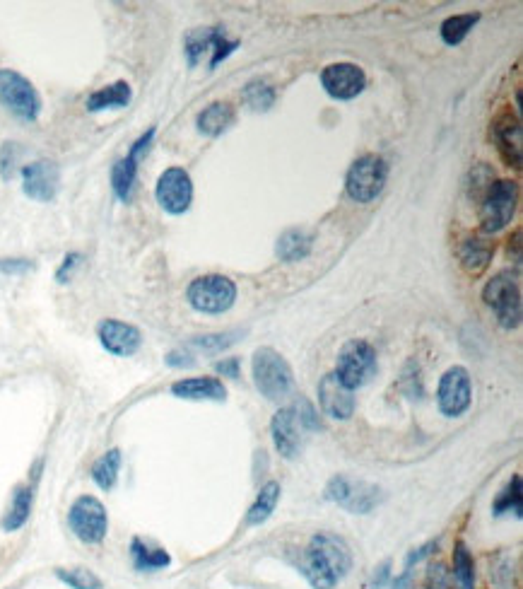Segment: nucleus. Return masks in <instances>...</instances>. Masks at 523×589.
Listing matches in <instances>:
<instances>
[{
    "label": "nucleus",
    "mask_w": 523,
    "mask_h": 589,
    "mask_svg": "<svg viewBox=\"0 0 523 589\" xmlns=\"http://www.w3.org/2000/svg\"><path fill=\"white\" fill-rule=\"evenodd\" d=\"M352 553L336 534H316L304 551L302 573L314 589H333L350 573Z\"/></svg>",
    "instance_id": "f257e3e1"
},
{
    "label": "nucleus",
    "mask_w": 523,
    "mask_h": 589,
    "mask_svg": "<svg viewBox=\"0 0 523 589\" xmlns=\"http://www.w3.org/2000/svg\"><path fill=\"white\" fill-rule=\"evenodd\" d=\"M254 382L256 389L270 401L287 399L295 387V375L285 358L273 348H258L254 353Z\"/></svg>",
    "instance_id": "f03ea898"
},
{
    "label": "nucleus",
    "mask_w": 523,
    "mask_h": 589,
    "mask_svg": "<svg viewBox=\"0 0 523 589\" xmlns=\"http://www.w3.org/2000/svg\"><path fill=\"white\" fill-rule=\"evenodd\" d=\"M483 300L497 314V322L502 329H516L521 324V288L519 278L511 271L497 273L485 285Z\"/></svg>",
    "instance_id": "7ed1b4c3"
},
{
    "label": "nucleus",
    "mask_w": 523,
    "mask_h": 589,
    "mask_svg": "<svg viewBox=\"0 0 523 589\" xmlns=\"http://www.w3.org/2000/svg\"><path fill=\"white\" fill-rule=\"evenodd\" d=\"M68 527L82 544H102L109 532L107 507L94 495H80L68 512Z\"/></svg>",
    "instance_id": "20e7f679"
},
{
    "label": "nucleus",
    "mask_w": 523,
    "mask_h": 589,
    "mask_svg": "<svg viewBox=\"0 0 523 589\" xmlns=\"http://www.w3.org/2000/svg\"><path fill=\"white\" fill-rule=\"evenodd\" d=\"M516 201H519V186L509 179L492 182L487 194L480 201V225L487 235L504 230L511 223L516 213Z\"/></svg>",
    "instance_id": "39448f33"
},
{
    "label": "nucleus",
    "mask_w": 523,
    "mask_h": 589,
    "mask_svg": "<svg viewBox=\"0 0 523 589\" xmlns=\"http://www.w3.org/2000/svg\"><path fill=\"white\" fill-rule=\"evenodd\" d=\"M376 375V351L367 341H348L340 348L336 360V377L350 392L364 387Z\"/></svg>",
    "instance_id": "423d86ee"
},
{
    "label": "nucleus",
    "mask_w": 523,
    "mask_h": 589,
    "mask_svg": "<svg viewBox=\"0 0 523 589\" xmlns=\"http://www.w3.org/2000/svg\"><path fill=\"white\" fill-rule=\"evenodd\" d=\"M386 179H389V165H386L384 157L364 155L350 167L348 179H345V189H348V196L352 201L369 203L384 191Z\"/></svg>",
    "instance_id": "0eeeda50"
},
{
    "label": "nucleus",
    "mask_w": 523,
    "mask_h": 589,
    "mask_svg": "<svg viewBox=\"0 0 523 589\" xmlns=\"http://www.w3.org/2000/svg\"><path fill=\"white\" fill-rule=\"evenodd\" d=\"M188 305L203 314H222L237 300V285L227 276H201L196 278L186 290Z\"/></svg>",
    "instance_id": "6e6552de"
},
{
    "label": "nucleus",
    "mask_w": 523,
    "mask_h": 589,
    "mask_svg": "<svg viewBox=\"0 0 523 589\" xmlns=\"http://www.w3.org/2000/svg\"><path fill=\"white\" fill-rule=\"evenodd\" d=\"M0 104L8 112H13L17 119L25 121H37L41 112V99L34 85L25 75L8 71V68L0 71Z\"/></svg>",
    "instance_id": "1a4fd4ad"
},
{
    "label": "nucleus",
    "mask_w": 523,
    "mask_h": 589,
    "mask_svg": "<svg viewBox=\"0 0 523 589\" xmlns=\"http://www.w3.org/2000/svg\"><path fill=\"white\" fill-rule=\"evenodd\" d=\"M326 498L331 503L345 507L348 512H355V515H367V512H372L381 503V491L374 483L357 481V478L348 476H336L328 483Z\"/></svg>",
    "instance_id": "9d476101"
},
{
    "label": "nucleus",
    "mask_w": 523,
    "mask_h": 589,
    "mask_svg": "<svg viewBox=\"0 0 523 589\" xmlns=\"http://www.w3.org/2000/svg\"><path fill=\"white\" fill-rule=\"evenodd\" d=\"M155 196H157V203L162 206V211H167L169 215L186 213L193 201V182L191 177H188L186 169L181 167L164 169L160 179H157Z\"/></svg>",
    "instance_id": "9b49d317"
},
{
    "label": "nucleus",
    "mask_w": 523,
    "mask_h": 589,
    "mask_svg": "<svg viewBox=\"0 0 523 589\" xmlns=\"http://www.w3.org/2000/svg\"><path fill=\"white\" fill-rule=\"evenodd\" d=\"M470 399H473V387H470V375L466 367H449L444 377L439 379L437 404L444 416L456 418L468 411Z\"/></svg>",
    "instance_id": "f8f14e48"
},
{
    "label": "nucleus",
    "mask_w": 523,
    "mask_h": 589,
    "mask_svg": "<svg viewBox=\"0 0 523 589\" xmlns=\"http://www.w3.org/2000/svg\"><path fill=\"white\" fill-rule=\"evenodd\" d=\"M152 141H155V128H150L148 133H143V136L133 143L131 153L123 157V160L116 162L114 169H111V186H114V194L119 201L123 203L131 201L135 179H138V162L140 157L148 153Z\"/></svg>",
    "instance_id": "ddd939ff"
},
{
    "label": "nucleus",
    "mask_w": 523,
    "mask_h": 589,
    "mask_svg": "<svg viewBox=\"0 0 523 589\" xmlns=\"http://www.w3.org/2000/svg\"><path fill=\"white\" fill-rule=\"evenodd\" d=\"M321 85L333 99H352L367 87V75L355 63H333L323 68Z\"/></svg>",
    "instance_id": "4468645a"
},
{
    "label": "nucleus",
    "mask_w": 523,
    "mask_h": 589,
    "mask_svg": "<svg viewBox=\"0 0 523 589\" xmlns=\"http://www.w3.org/2000/svg\"><path fill=\"white\" fill-rule=\"evenodd\" d=\"M58 184H61V172H58L56 162L39 160L22 169V189H25V194L32 201H54L58 194Z\"/></svg>",
    "instance_id": "2eb2a0df"
},
{
    "label": "nucleus",
    "mask_w": 523,
    "mask_h": 589,
    "mask_svg": "<svg viewBox=\"0 0 523 589\" xmlns=\"http://www.w3.org/2000/svg\"><path fill=\"white\" fill-rule=\"evenodd\" d=\"M492 138H495L499 155L507 162L509 167L521 169V121L511 109H504L502 114H497V119L492 121Z\"/></svg>",
    "instance_id": "dca6fc26"
},
{
    "label": "nucleus",
    "mask_w": 523,
    "mask_h": 589,
    "mask_svg": "<svg viewBox=\"0 0 523 589\" xmlns=\"http://www.w3.org/2000/svg\"><path fill=\"white\" fill-rule=\"evenodd\" d=\"M99 343L111 355H119V358H128V355L140 351V343H143V334L135 329L133 324L119 322V319H104L102 324L97 326Z\"/></svg>",
    "instance_id": "f3484780"
},
{
    "label": "nucleus",
    "mask_w": 523,
    "mask_h": 589,
    "mask_svg": "<svg viewBox=\"0 0 523 589\" xmlns=\"http://www.w3.org/2000/svg\"><path fill=\"white\" fill-rule=\"evenodd\" d=\"M319 401L326 416L336 418V421H348L357 406L355 396L336 377V372H331V375H326L319 382Z\"/></svg>",
    "instance_id": "a211bd4d"
},
{
    "label": "nucleus",
    "mask_w": 523,
    "mask_h": 589,
    "mask_svg": "<svg viewBox=\"0 0 523 589\" xmlns=\"http://www.w3.org/2000/svg\"><path fill=\"white\" fill-rule=\"evenodd\" d=\"M270 433H273V442L278 447V452L285 459H295L299 454V447H302V440H299V421L295 408H280L273 416V423H270Z\"/></svg>",
    "instance_id": "6ab92c4d"
},
{
    "label": "nucleus",
    "mask_w": 523,
    "mask_h": 589,
    "mask_svg": "<svg viewBox=\"0 0 523 589\" xmlns=\"http://www.w3.org/2000/svg\"><path fill=\"white\" fill-rule=\"evenodd\" d=\"M172 394L186 401H225L227 389L215 377H188L172 384Z\"/></svg>",
    "instance_id": "aec40b11"
},
{
    "label": "nucleus",
    "mask_w": 523,
    "mask_h": 589,
    "mask_svg": "<svg viewBox=\"0 0 523 589\" xmlns=\"http://www.w3.org/2000/svg\"><path fill=\"white\" fill-rule=\"evenodd\" d=\"M492 254H495V247H492L485 237H478V235L466 237L461 242V247H458V259H461V266L466 268L468 273H473V276H478V273H483L485 268L490 266Z\"/></svg>",
    "instance_id": "412c9836"
},
{
    "label": "nucleus",
    "mask_w": 523,
    "mask_h": 589,
    "mask_svg": "<svg viewBox=\"0 0 523 589\" xmlns=\"http://www.w3.org/2000/svg\"><path fill=\"white\" fill-rule=\"evenodd\" d=\"M237 121V112L229 102H213L210 107H205L201 114H198V131L203 136L217 138L227 131L229 126H234Z\"/></svg>",
    "instance_id": "4be33fe9"
},
{
    "label": "nucleus",
    "mask_w": 523,
    "mask_h": 589,
    "mask_svg": "<svg viewBox=\"0 0 523 589\" xmlns=\"http://www.w3.org/2000/svg\"><path fill=\"white\" fill-rule=\"evenodd\" d=\"M131 561L133 568L140 570V573H157V570H164L169 563H172V556L160 546H152L145 539L131 541Z\"/></svg>",
    "instance_id": "5701e85b"
},
{
    "label": "nucleus",
    "mask_w": 523,
    "mask_h": 589,
    "mask_svg": "<svg viewBox=\"0 0 523 589\" xmlns=\"http://www.w3.org/2000/svg\"><path fill=\"white\" fill-rule=\"evenodd\" d=\"M32 505H34L32 486H17L13 493V500H10L8 512H5V517L0 519V529H3V532H17V529L25 527L29 515H32Z\"/></svg>",
    "instance_id": "b1692460"
},
{
    "label": "nucleus",
    "mask_w": 523,
    "mask_h": 589,
    "mask_svg": "<svg viewBox=\"0 0 523 589\" xmlns=\"http://www.w3.org/2000/svg\"><path fill=\"white\" fill-rule=\"evenodd\" d=\"M131 97H133L131 85H128L126 80H119V83H111L107 87H102V90L92 92V95L87 97V112L123 109V107H128Z\"/></svg>",
    "instance_id": "393cba45"
},
{
    "label": "nucleus",
    "mask_w": 523,
    "mask_h": 589,
    "mask_svg": "<svg viewBox=\"0 0 523 589\" xmlns=\"http://www.w3.org/2000/svg\"><path fill=\"white\" fill-rule=\"evenodd\" d=\"M121 471V449H109L107 454L97 459L92 466V481L97 483L102 491H111L119 481Z\"/></svg>",
    "instance_id": "a878e982"
},
{
    "label": "nucleus",
    "mask_w": 523,
    "mask_h": 589,
    "mask_svg": "<svg viewBox=\"0 0 523 589\" xmlns=\"http://www.w3.org/2000/svg\"><path fill=\"white\" fill-rule=\"evenodd\" d=\"M278 500H280V483L275 481L266 483V486L261 488V493L256 495V503L251 505L249 515H246V522H249L251 527H258V524L266 522V519L275 512V507H278Z\"/></svg>",
    "instance_id": "bb28decb"
},
{
    "label": "nucleus",
    "mask_w": 523,
    "mask_h": 589,
    "mask_svg": "<svg viewBox=\"0 0 523 589\" xmlns=\"http://www.w3.org/2000/svg\"><path fill=\"white\" fill-rule=\"evenodd\" d=\"M311 242H314V239L304 230H287L280 235L275 252H278L282 261H299L311 252Z\"/></svg>",
    "instance_id": "cd10ccee"
},
{
    "label": "nucleus",
    "mask_w": 523,
    "mask_h": 589,
    "mask_svg": "<svg viewBox=\"0 0 523 589\" xmlns=\"http://www.w3.org/2000/svg\"><path fill=\"white\" fill-rule=\"evenodd\" d=\"M222 32H217V29H196V32H191L186 37V58H188V66L196 68L198 61H201L203 54H213L215 49V42L220 39Z\"/></svg>",
    "instance_id": "c85d7f7f"
},
{
    "label": "nucleus",
    "mask_w": 523,
    "mask_h": 589,
    "mask_svg": "<svg viewBox=\"0 0 523 589\" xmlns=\"http://www.w3.org/2000/svg\"><path fill=\"white\" fill-rule=\"evenodd\" d=\"M478 20H480L478 13L454 15V17H449V20H444V25H442L444 44H449V46L461 44L463 39H466L470 34V29L478 25Z\"/></svg>",
    "instance_id": "c756f323"
},
{
    "label": "nucleus",
    "mask_w": 523,
    "mask_h": 589,
    "mask_svg": "<svg viewBox=\"0 0 523 589\" xmlns=\"http://www.w3.org/2000/svg\"><path fill=\"white\" fill-rule=\"evenodd\" d=\"M454 582L456 589H475V563L466 544L454 548Z\"/></svg>",
    "instance_id": "7c9ffc66"
},
{
    "label": "nucleus",
    "mask_w": 523,
    "mask_h": 589,
    "mask_svg": "<svg viewBox=\"0 0 523 589\" xmlns=\"http://www.w3.org/2000/svg\"><path fill=\"white\" fill-rule=\"evenodd\" d=\"M514 512L516 517H521L523 512V488H521V476H514L507 483L499 498L495 500V515H507Z\"/></svg>",
    "instance_id": "2f4dec72"
},
{
    "label": "nucleus",
    "mask_w": 523,
    "mask_h": 589,
    "mask_svg": "<svg viewBox=\"0 0 523 589\" xmlns=\"http://www.w3.org/2000/svg\"><path fill=\"white\" fill-rule=\"evenodd\" d=\"M242 97L244 102L254 109V112H268V109L275 104V90L266 83V80H251V83L244 87Z\"/></svg>",
    "instance_id": "473e14b6"
},
{
    "label": "nucleus",
    "mask_w": 523,
    "mask_h": 589,
    "mask_svg": "<svg viewBox=\"0 0 523 589\" xmlns=\"http://www.w3.org/2000/svg\"><path fill=\"white\" fill-rule=\"evenodd\" d=\"M56 577L70 589H102V580L87 568H58Z\"/></svg>",
    "instance_id": "72a5a7b5"
},
{
    "label": "nucleus",
    "mask_w": 523,
    "mask_h": 589,
    "mask_svg": "<svg viewBox=\"0 0 523 589\" xmlns=\"http://www.w3.org/2000/svg\"><path fill=\"white\" fill-rule=\"evenodd\" d=\"M239 336H242V331H225V334L198 336V338H193L191 346L201 348V351H208V353H220V351H225V348L232 346V343H237Z\"/></svg>",
    "instance_id": "f704fd0d"
},
{
    "label": "nucleus",
    "mask_w": 523,
    "mask_h": 589,
    "mask_svg": "<svg viewBox=\"0 0 523 589\" xmlns=\"http://www.w3.org/2000/svg\"><path fill=\"white\" fill-rule=\"evenodd\" d=\"M295 413H297L299 425H304V428H309V430H321L319 416H316L314 406H311L309 401H302V404H299V408H297Z\"/></svg>",
    "instance_id": "c9c22d12"
},
{
    "label": "nucleus",
    "mask_w": 523,
    "mask_h": 589,
    "mask_svg": "<svg viewBox=\"0 0 523 589\" xmlns=\"http://www.w3.org/2000/svg\"><path fill=\"white\" fill-rule=\"evenodd\" d=\"M427 589H451L449 573H446L442 563L432 565L430 573H427Z\"/></svg>",
    "instance_id": "e433bc0d"
},
{
    "label": "nucleus",
    "mask_w": 523,
    "mask_h": 589,
    "mask_svg": "<svg viewBox=\"0 0 523 589\" xmlns=\"http://www.w3.org/2000/svg\"><path fill=\"white\" fill-rule=\"evenodd\" d=\"M80 261H82V256L80 254H68L66 259H63V264H61V268H58L56 271V281L58 283H68L70 281V276H73V271L75 268L80 266Z\"/></svg>",
    "instance_id": "4c0bfd02"
},
{
    "label": "nucleus",
    "mask_w": 523,
    "mask_h": 589,
    "mask_svg": "<svg viewBox=\"0 0 523 589\" xmlns=\"http://www.w3.org/2000/svg\"><path fill=\"white\" fill-rule=\"evenodd\" d=\"M32 268V261L27 259H0V271L3 273H25Z\"/></svg>",
    "instance_id": "58836bf2"
},
{
    "label": "nucleus",
    "mask_w": 523,
    "mask_h": 589,
    "mask_svg": "<svg viewBox=\"0 0 523 589\" xmlns=\"http://www.w3.org/2000/svg\"><path fill=\"white\" fill-rule=\"evenodd\" d=\"M215 370L220 372L222 377H232V379H237V377H239V360H237V358H227V360H222V363H217V365H215Z\"/></svg>",
    "instance_id": "ea45409f"
},
{
    "label": "nucleus",
    "mask_w": 523,
    "mask_h": 589,
    "mask_svg": "<svg viewBox=\"0 0 523 589\" xmlns=\"http://www.w3.org/2000/svg\"><path fill=\"white\" fill-rule=\"evenodd\" d=\"M434 548H437V544H427V546L417 548V551L410 553V556L405 558V570H413V565L420 563L425 556H430V553L434 551Z\"/></svg>",
    "instance_id": "a19ab883"
},
{
    "label": "nucleus",
    "mask_w": 523,
    "mask_h": 589,
    "mask_svg": "<svg viewBox=\"0 0 523 589\" xmlns=\"http://www.w3.org/2000/svg\"><path fill=\"white\" fill-rule=\"evenodd\" d=\"M167 365H172V367H191L193 360H191V355L184 353V351H172V353L167 355Z\"/></svg>",
    "instance_id": "79ce46f5"
},
{
    "label": "nucleus",
    "mask_w": 523,
    "mask_h": 589,
    "mask_svg": "<svg viewBox=\"0 0 523 589\" xmlns=\"http://www.w3.org/2000/svg\"><path fill=\"white\" fill-rule=\"evenodd\" d=\"M386 580H389V563H384V565H381V568H379V575L374 577V589H376V587H384V582H386Z\"/></svg>",
    "instance_id": "37998d69"
}]
</instances>
